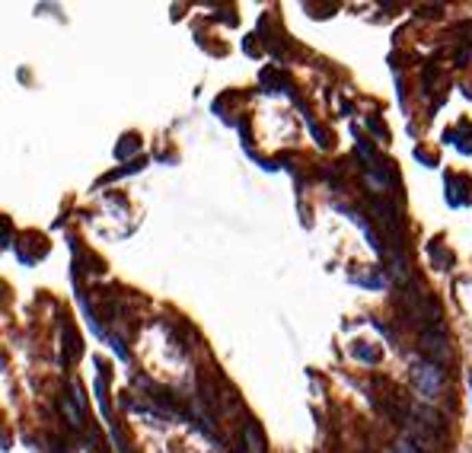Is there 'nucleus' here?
I'll list each match as a JSON object with an SVG mask.
<instances>
[{
	"instance_id": "1",
	"label": "nucleus",
	"mask_w": 472,
	"mask_h": 453,
	"mask_svg": "<svg viewBox=\"0 0 472 453\" xmlns=\"http://www.w3.org/2000/svg\"><path fill=\"white\" fill-rule=\"evenodd\" d=\"M399 306H402L406 323L425 326V329H434V326H440V306H437V300L427 294V291L418 284V281L406 284V294L399 297ZM425 329H421V332H425Z\"/></svg>"
},
{
	"instance_id": "2",
	"label": "nucleus",
	"mask_w": 472,
	"mask_h": 453,
	"mask_svg": "<svg viewBox=\"0 0 472 453\" xmlns=\"http://www.w3.org/2000/svg\"><path fill=\"white\" fill-rule=\"evenodd\" d=\"M408 377H412V387H415V393L425 402H437L440 399V393H444V370L437 367V364L415 361L412 370H408Z\"/></svg>"
},
{
	"instance_id": "3",
	"label": "nucleus",
	"mask_w": 472,
	"mask_h": 453,
	"mask_svg": "<svg viewBox=\"0 0 472 453\" xmlns=\"http://www.w3.org/2000/svg\"><path fill=\"white\" fill-rule=\"evenodd\" d=\"M421 354H425L431 364H437V367L444 361H450V342H447V332L440 326L421 332Z\"/></svg>"
},
{
	"instance_id": "4",
	"label": "nucleus",
	"mask_w": 472,
	"mask_h": 453,
	"mask_svg": "<svg viewBox=\"0 0 472 453\" xmlns=\"http://www.w3.org/2000/svg\"><path fill=\"white\" fill-rule=\"evenodd\" d=\"M389 275H393V281L396 284H412L415 278H412V269H408V259H406V252H402V246H399L393 256H389Z\"/></svg>"
},
{
	"instance_id": "5",
	"label": "nucleus",
	"mask_w": 472,
	"mask_h": 453,
	"mask_svg": "<svg viewBox=\"0 0 472 453\" xmlns=\"http://www.w3.org/2000/svg\"><path fill=\"white\" fill-rule=\"evenodd\" d=\"M371 214L377 217V223H383L386 230H396V208L389 201H380V198H373L371 201Z\"/></svg>"
},
{
	"instance_id": "6",
	"label": "nucleus",
	"mask_w": 472,
	"mask_h": 453,
	"mask_svg": "<svg viewBox=\"0 0 472 453\" xmlns=\"http://www.w3.org/2000/svg\"><path fill=\"white\" fill-rule=\"evenodd\" d=\"M351 281L354 284H361V287H373V291H383L386 287V275L383 271H377V269H371V271H354L351 275Z\"/></svg>"
},
{
	"instance_id": "7",
	"label": "nucleus",
	"mask_w": 472,
	"mask_h": 453,
	"mask_svg": "<svg viewBox=\"0 0 472 453\" xmlns=\"http://www.w3.org/2000/svg\"><path fill=\"white\" fill-rule=\"evenodd\" d=\"M466 188H469V179H463V176H450L447 179V198H450V204H454V208H460V204H466Z\"/></svg>"
},
{
	"instance_id": "8",
	"label": "nucleus",
	"mask_w": 472,
	"mask_h": 453,
	"mask_svg": "<svg viewBox=\"0 0 472 453\" xmlns=\"http://www.w3.org/2000/svg\"><path fill=\"white\" fill-rule=\"evenodd\" d=\"M243 437H246V447H249V453H265V441H262L259 428L252 425V421L243 428Z\"/></svg>"
},
{
	"instance_id": "9",
	"label": "nucleus",
	"mask_w": 472,
	"mask_h": 453,
	"mask_svg": "<svg viewBox=\"0 0 472 453\" xmlns=\"http://www.w3.org/2000/svg\"><path fill=\"white\" fill-rule=\"evenodd\" d=\"M354 358L364 361V364H377L380 361V348H373V345H367V342H358L354 345Z\"/></svg>"
},
{
	"instance_id": "10",
	"label": "nucleus",
	"mask_w": 472,
	"mask_h": 453,
	"mask_svg": "<svg viewBox=\"0 0 472 453\" xmlns=\"http://www.w3.org/2000/svg\"><path fill=\"white\" fill-rule=\"evenodd\" d=\"M393 453H418V450L412 447V441H399V444L393 447Z\"/></svg>"
},
{
	"instance_id": "11",
	"label": "nucleus",
	"mask_w": 472,
	"mask_h": 453,
	"mask_svg": "<svg viewBox=\"0 0 472 453\" xmlns=\"http://www.w3.org/2000/svg\"><path fill=\"white\" fill-rule=\"evenodd\" d=\"M469 389H472V370H469Z\"/></svg>"
}]
</instances>
